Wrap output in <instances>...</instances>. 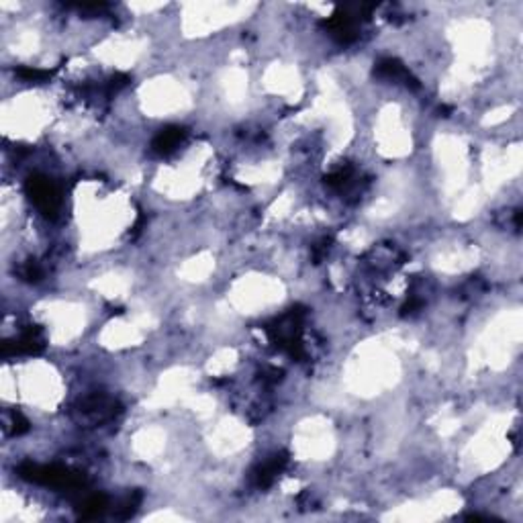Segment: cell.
Listing matches in <instances>:
<instances>
[{"label": "cell", "instance_id": "6da1fadb", "mask_svg": "<svg viewBox=\"0 0 523 523\" xmlns=\"http://www.w3.org/2000/svg\"><path fill=\"white\" fill-rule=\"evenodd\" d=\"M21 476L39 485H52V487H62V489H70L76 491L84 485V476L70 472L68 468L62 466H39V464H23L19 468Z\"/></svg>", "mask_w": 523, "mask_h": 523}, {"label": "cell", "instance_id": "3957f363", "mask_svg": "<svg viewBox=\"0 0 523 523\" xmlns=\"http://www.w3.org/2000/svg\"><path fill=\"white\" fill-rule=\"evenodd\" d=\"M287 462H289V456H287L285 452H282V454L272 456L270 460H266L262 466H258V468L254 470V474H252L254 485H256V487H260V489L270 487V485L276 480V476L285 470Z\"/></svg>", "mask_w": 523, "mask_h": 523}, {"label": "cell", "instance_id": "5b68a950", "mask_svg": "<svg viewBox=\"0 0 523 523\" xmlns=\"http://www.w3.org/2000/svg\"><path fill=\"white\" fill-rule=\"evenodd\" d=\"M374 74L380 76V78H386V80H403L407 86L411 88H419V82L411 76V72L399 62V60H392V58H384L376 64L374 68Z\"/></svg>", "mask_w": 523, "mask_h": 523}, {"label": "cell", "instance_id": "30bf717a", "mask_svg": "<svg viewBox=\"0 0 523 523\" xmlns=\"http://www.w3.org/2000/svg\"><path fill=\"white\" fill-rule=\"evenodd\" d=\"M27 430H29V421H27V419H23V417L16 413V415H14V434H16V436H21V434H25Z\"/></svg>", "mask_w": 523, "mask_h": 523}, {"label": "cell", "instance_id": "277c9868", "mask_svg": "<svg viewBox=\"0 0 523 523\" xmlns=\"http://www.w3.org/2000/svg\"><path fill=\"white\" fill-rule=\"evenodd\" d=\"M184 137H186V131H184L182 127H176V125L166 127V129H162V131L153 137V142H151V151H153L155 155H168V153H172V151L182 144Z\"/></svg>", "mask_w": 523, "mask_h": 523}, {"label": "cell", "instance_id": "7a4b0ae2", "mask_svg": "<svg viewBox=\"0 0 523 523\" xmlns=\"http://www.w3.org/2000/svg\"><path fill=\"white\" fill-rule=\"evenodd\" d=\"M27 192L31 197V201L35 203L37 209H41L45 215H56L58 213V207H60V194L56 190V186L43 178V176H33L29 182H27Z\"/></svg>", "mask_w": 523, "mask_h": 523}, {"label": "cell", "instance_id": "52a82bcc", "mask_svg": "<svg viewBox=\"0 0 523 523\" xmlns=\"http://www.w3.org/2000/svg\"><path fill=\"white\" fill-rule=\"evenodd\" d=\"M16 74L21 76L25 82H41V80H47L54 72H49V70H37V68H21Z\"/></svg>", "mask_w": 523, "mask_h": 523}, {"label": "cell", "instance_id": "8992f818", "mask_svg": "<svg viewBox=\"0 0 523 523\" xmlns=\"http://www.w3.org/2000/svg\"><path fill=\"white\" fill-rule=\"evenodd\" d=\"M104 507H107V497L104 495H92V497H88L84 503H82V518L84 520H94V518H98L102 511H104Z\"/></svg>", "mask_w": 523, "mask_h": 523}, {"label": "cell", "instance_id": "ba28073f", "mask_svg": "<svg viewBox=\"0 0 523 523\" xmlns=\"http://www.w3.org/2000/svg\"><path fill=\"white\" fill-rule=\"evenodd\" d=\"M21 276H23L25 280H29V282H37V280L43 276V270L39 268L37 262H27V264L23 266V270H21Z\"/></svg>", "mask_w": 523, "mask_h": 523}, {"label": "cell", "instance_id": "9c48e42d", "mask_svg": "<svg viewBox=\"0 0 523 523\" xmlns=\"http://www.w3.org/2000/svg\"><path fill=\"white\" fill-rule=\"evenodd\" d=\"M129 84V76L127 74H115L111 78V82H109V86H107V90L109 92H119L121 88H125Z\"/></svg>", "mask_w": 523, "mask_h": 523}]
</instances>
